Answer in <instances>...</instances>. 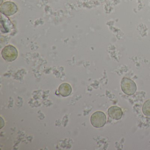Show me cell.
Returning <instances> with one entry per match:
<instances>
[{"mask_svg": "<svg viewBox=\"0 0 150 150\" xmlns=\"http://www.w3.org/2000/svg\"><path fill=\"white\" fill-rule=\"evenodd\" d=\"M107 121L106 115L102 111H98L94 113L91 115L90 121L93 127L101 128L103 127Z\"/></svg>", "mask_w": 150, "mask_h": 150, "instance_id": "cell-3", "label": "cell"}, {"mask_svg": "<svg viewBox=\"0 0 150 150\" xmlns=\"http://www.w3.org/2000/svg\"><path fill=\"white\" fill-rule=\"evenodd\" d=\"M10 1H11V0H10Z\"/></svg>", "mask_w": 150, "mask_h": 150, "instance_id": "cell-10", "label": "cell"}, {"mask_svg": "<svg viewBox=\"0 0 150 150\" xmlns=\"http://www.w3.org/2000/svg\"><path fill=\"white\" fill-rule=\"evenodd\" d=\"M72 92L71 86L68 83H64L61 84L59 88V92L62 96H68L71 94Z\"/></svg>", "mask_w": 150, "mask_h": 150, "instance_id": "cell-7", "label": "cell"}, {"mask_svg": "<svg viewBox=\"0 0 150 150\" xmlns=\"http://www.w3.org/2000/svg\"><path fill=\"white\" fill-rule=\"evenodd\" d=\"M121 87L122 92L127 95H132L137 91L136 83L127 78H123L121 81Z\"/></svg>", "mask_w": 150, "mask_h": 150, "instance_id": "cell-1", "label": "cell"}, {"mask_svg": "<svg viewBox=\"0 0 150 150\" xmlns=\"http://www.w3.org/2000/svg\"><path fill=\"white\" fill-rule=\"evenodd\" d=\"M2 2H3V0H1V5H2Z\"/></svg>", "mask_w": 150, "mask_h": 150, "instance_id": "cell-9", "label": "cell"}, {"mask_svg": "<svg viewBox=\"0 0 150 150\" xmlns=\"http://www.w3.org/2000/svg\"><path fill=\"white\" fill-rule=\"evenodd\" d=\"M108 114L110 117L114 120H118L122 118L123 112L122 109L117 106H112L108 110Z\"/></svg>", "mask_w": 150, "mask_h": 150, "instance_id": "cell-5", "label": "cell"}, {"mask_svg": "<svg viewBox=\"0 0 150 150\" xmlns=\"http://www.w3.org/2000/svg\"><path fill=\"white\" fill-rule=\"evenodd\" d=\"M142 111L145 116L150 117V100H147L144 103L142 107Z\"/></svg>", "mask_w": 150, "mask_h": 150, "instance_id": "cell-8", "label": "cell"}, {"mask_svg": "<svg viewBox=\"0 0 150 150\" xmlns=\"http://www.w3.org/2000/svg\"><path fill=\"white\" fill-rule=\"evenodd\" d=\"M18 7L15 3L11 1H7L1 5V13L6 16H11L16 13Z\"/></svg>", "mask_w": 150, "mask_h": 150, "instance_id": "cell-4", "label": "cell"}, {"mask_svg": "<svg viewBox=\"0 0 150 150\" xmlns=\"http://www.w3.org/2000/svg\"><path fill=\"white\" fill-rule=\"evenodd\" d=\"M2 57L8 62H13L16 59L18 56L17 50L14 46L8 45L4 47L1 51Z\"/></svg>", "mask_w": 150, "mask_h": 150, "instance_id": "cell-2", "label": "cell"}, {"mask_svg": "<svg viewBox=\"0 0 150 150\" xmlns=\"http://www.w3.org/2000/svg\"><path fill=\"white\" fill-rule=\"evenodd\" d=\"M1 30L3 33H7L9 32V30L12 28V24L11 21L6 16L4 15L1 13Z\"/></svg>", "mask_w": 150, "mask_h": 150, "instance_id": "cell-6", "label": "cell"}]
</instances>
